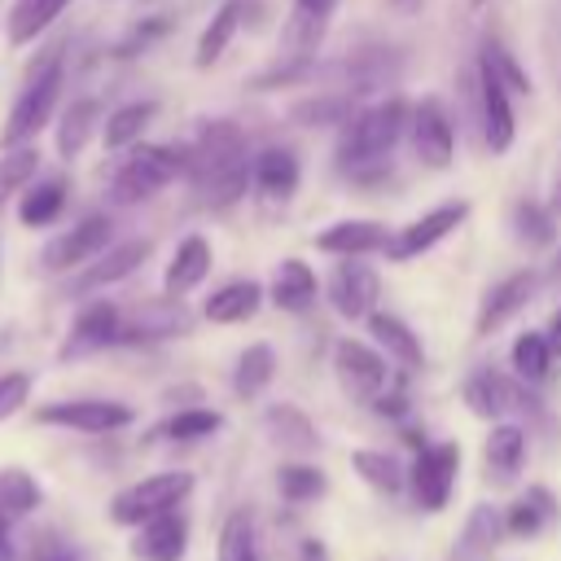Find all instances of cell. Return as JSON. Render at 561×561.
Instances as JSON below:
<instances>
[{
    "instance_id": "cell-1",
    "label": "cell",
    "mask_w": 561,
    "mask_h": 561,
    "mask_svg": "<svg viewBox=\"0 0 561 561\" xmlns=\"http://www.w3.org/2000/svg\"><path fill=\"white\" fill-rule=\"evenodd\" d=\"M250 149H245V131L232 118H206L193 149H188V184L202 197V206L224 210L232 202H241L245 184H250Z\"/></svg>"
},
{
    "instance_id": "cell-2",
    "label": "cell",
    "mask_w": 561,
    "mask_h": 561,
    "mask_svg": "<svg viewBox=\"0 0 561 561\" xmlns=\"http://www.w3.org/2000/svg\"><path fill=\"white\" fill-rule=\"evenodd\" d=\"M408 118H412V110L399 96L355 110V118L342 127V140H337V171L351 180H377L390 149L408 131Z\"/></svg>"
},
{
    "instance_id": "cell-3",
    "label": "cell",
    "mask_w": 561,
    "mask_h": 561,
    "mask_svg": "<svg viewBox=\"0 0 561 561\" xmlns=\"http://www.w3.org/2000/svg\"><path fill=\"white\" fill-rule=\"evenodd\" d=\"M61 83H66L61 53H44L39 61L26 66L22 88H18V96H13V105H9V118H4V127H0V149L31 145V140L53 123Z\"/></svg>"
},
{
    "instance_id": "cell-4",
    "label": "cell",
    "mask_w": 561,
    "mask_h": 561,
    "mask_svg": "<svg viewBox=\"0 0 561 561\" xmlns=\"http://www.w3.org/2000/svg\"><path fill=\"white\" fill-rule=\"evenodd\" d=\"M188 171V149H180V145H136L127 158H123V167L114 171V180H110V197L118 202V206H131V202H145V197H153L158 188H167L175 175H184Z\"/></svg>"
},
{
    "instance_id": "cell-5",
    "label": "cell",
    "mask_w": 561,
    "mask_h": 561,
    "mask_svg": "<svg viewBox=\"0 0 561 561\" xmlns=\"http://www.w3.org/2000/svg\"><path fill=\"white\" fill-rule=\"evenodd\" d=\"M193 491V473L184 469H171V473H153V478H140L131 486H123L114 500H110V522L114 526H140L167 508H180V500Z\"/></svg>"
},
{
    "instance_id": "cell-6",
    "label": "cell",
    "mask_w": 561,
    "mask_h": 561,
    "mask_svg": "<svg viewBox=\"0 0 561 561\" xmlns=\"http://www.w3.org/2000/svg\"><path fill=\"white\" fill-rule=\"evenodd\" d=\"M465 403H469V412L473 416H486V421H504L508 412H522V416H543V408H539V399L522 386V377L513 381V377H504V373H495V368H478L469 381H465Z\"/></svg>"
},
{
    "instance_id": "cell-7",
    "label": "cell",
    "mask_w": 561,
    "mask_h": 561,
    "mask_svg": "<svg viewBox=\"0 0 561 561\" xmlns=\"http://www.w3.org/2000/svg\"><path fill=\"white\" fill-rule=\"evenodd\" d=\"M131 416L136 412L118 399H57V403L35 408L39 425H61L75 434H114V430H127Z\"/></svg>"
},
{
    "instance_id": "cell-8",
    "label": "cell",
    "mask_w": 561,
    "mask_h": 561,
    "mask_svg": "<svg viewBox=\"0 0 561 561\" xmlns=\"http://www.w3.org/2000/svg\"><path fill=\"white\" fill-rule=\"evenodd\" d=\"M456 473H460V447H456V443L421 447L416 460H412V469H408L412 500H416L425 513L447 508V500H451V491H456Z\"/></svg>"
},
{
    "instance_id": "cell-9",
    "label": "cell",
    "mask_w": 561,
    "mask_h": 561,
    "mask_svg": "<svg viewBox=\"0 0 561 561\" xmlns=\"http://www.w3.org/2000/svg\"><path fill=\"white\" fill-rule=\"evenodd\" d=\"M333 373H337V386L359 399V403H373L386 386H390V368H386V355H377L373 346L355 342V337H342L333 346Z\"/></svg>"
},
{
    "instance_id": "cell-10",
    "label": "cell",
    "mask_w": 561,
    "mask_h": 561,
    "mask_svg": "<svg viewBox=\"0 0 561 561\" xmlns=\"http://www.w3.org/2000/svg\"><path fill=\"white\" fill-rule=\"evenodd\" d=\"M110 232H114L110 215H88V219H79L75 228H66L61 237H53V241L39 250L44 272H75V267L92 263V259L110 245Z\"/></svg>"
},
{
    "instance_id": "cell-11",
    "label": "cell",
    "mask_w": 561,
    "mask_h": 561,
    "mask_svg": "<svg viewBox=\"0 0 561 561\" xmlns=\"http://www.w3.org/2000/svg\"><path fill=\"white\" fill-rule=\"evenodd\" d=\"M377 298H381V280L368 263H337L333 276H329V302L342 320H368L377 311Z\"/></svg>"
},
{
    "instance_id": "cell-12",
    "label": "cell",
    "mask_w": 561,
    "mask_h": 561,
    "mask_svg": "<svg viewBox=\"0 0 561 561\" xmlns=\"http://www.w3.org/2000/svg\"><path fill=\"white\" fill-rule=\"evenodd\" d=\"M118 329H123V311L114 302L79 307L70 320V333L61 342V359H83V355H96L105 346H118Z\"/></svg>"
},
{
    "instance_id": "cell-13",
    "label": "cell",
    "mask_w": 561,
    "mask_h": 561,
    "mask_svg": "<svg viewBox=\"0 0 561 561\" xmlns=\"http://www.w3.org/2000/svg\"><path fill=\"white\" fill-rule=\"evenodd\" d=\"M465 215H469V206L465 202H447V206H434L430 215H421V219H412L408 228H399L390 241H386V254L394 259V263H403V259H416V254H425V250H434L451 228H460L465 224Z\"/></svg>"
},
{
    "instance_id": "cell-14",
    "label": "cell",
    "mask_w": 561,
    "mask_h": 561,
    "mask_svg": "<svg viewBox=\"0 0 561 561\" xmlns=\"http://www.w3.org/2000/svg\"><path fill=\"white\" fill-rule=\"evenodd\" d=\"M478 105H482V140L491 145V153H504L513 145V105H508V83L495 75V66L482 57L478 61Z\"/></svg>"
},
{
    "instance_id": "cell-15",
    "label": "cell",
    "mask_w": 561,
    "mask_h": 561,
    "mask_svg": "<svg viewBox=\"0 0 561 561\" xmlns=\"http://www.w3.org/2000/svg\"><path fill=\"white\" fill-rule=\"evenodd\" d=\"M408 127H412V149H416V158H421L425 167H434V171L451 167V153H456V131H451L447 110H443L434 96H425V101L412 110Z\"/></svg>"
},
{
    "instance_id": "cell-16",
    "label": "cell",
    "mask_w": 561,
    "mask_h": 561,
    "mask_svg": "<svg viewBox=\"0 0 561 561\" xmlns=\"http://www.w3.org/2000/svg\"><path fill=\"white\" fill-rule=\"evenodd\" d=\"M149 259V241L136 237V241H118V245H105L92 263L79 267V276L70 280V294H92V289H105L123 276H131L140 263Z\"/></svg>"
},
{
    "instance_id": "cell-17",
    "label": "cell",
    "mask_w": 561,
    "mask_h": 561,
    "mask_svg": "<svg viewBox=\"0 0 561 561\" xmlns=\"http://www.w3.org/2000/svg\"><path fill=\"white\" fill-rule=\"evenodd\" d=\"M535 285H539V276H535V272H513V276H504L500 285H491V289H486V298H482V307H478L473 333H478V337H491L504 320H513V316L530 302Z\"/></svg>"
},
{
    "instance_id": "cell-18",
    "label": "cell",
    "mask_w": 561,
    "mask_h": 561,
    "mask_svg": "<svg viewBox=\"0 0 561 561\" xmlns=\"http://www.w3.org/2000/svg\"><path fill=\"white\" fill-rule=\"evenodd\" d=\"M188 548V522L180 508H167L149 522L136 526V539H131V552L140 561H180Z\"/></svg>"
},
{
    "instance_id": "cell-19",
    "label": "cell",
    "mask_w": 561,
    "mask_h": 561,
    "mask_svg": "<svg viewBox=\"0 0 561 561\" xmlns=\"http://www.w3.org/2000/svg\"><path fill=\"white\" fill-rule=\"evenodd\" d=\"M386 241H390V232H386V224H377V219H337V224H329V228L316 237V250L342 254V259H359V254L386 250Z\"/></svg>"
},
{
    "instance_id": "cell-20",
    "label": "cell",
    "mask_w": 561,
    "mask_h": 561,
    "mask_svg": "<svg viewBox=\"0 0 561 561\" xmlns=\"http://www.w3.org/2000/svg\"><path fill=\"white\" fill-rule=\"evenodd\" d=\"M180 333H188V311L180 307V298H162V302H149V307H140L131 320H123V329H118V342H153V337H180Z\"/></svg>"
},
{
    "instance_id": "cell-21",
    "label": "cell",
    "mask_w": 561,
    "mask_h": 561,
    "mask_svg": "<svg viewBox=\"0 0 561 561\" xmlns=\"http://www.w3.org/2000/svg\"><path fill=\"white\" fill-rule=\"evenodd\" d=\"M206 272H210V241H206V237H184V241L175 245L167 272H162V289H167L171 298H180V294L197 289V285L206 280Z\"/></svg>"
},
{
    "instance_id": "cell-22",
    "label": "cell",
    "mask_w": 561,
    "mask_h": 561,
    "mask_svg": "<svg viewBox=\"0 0 561 561\" xmlns=\"http://www.w3.org/2000/svg\"><path fill=\"white\" fill-rule=\"evenodd\" d=\"M259 307H263V285H259V280H228V285H219V289L206 298L202 316H206L210 324H241V320H250Z\"/></svg>"
},
{
    "instance_id": "cell-23",
    "label": "cell",
    "mask_w": 561,
    "mask_h": 561,
    "mask_svg": "<svg viewBox=\"0 0 561 561\" xmlns=\"http://www.w3.org/2000/svg\"><path fill=\"white\" fill-rule=\"evenodd\" d=\"M66 9H70V0H13L9 4V22H4V39L13 48H22V44L39 39Z\"/></svg>"
},
{
    "instance_id": "cell-24",
    "label": "cell",
    "mask_w": 561,
    "mask_h": 561,
    "mask_svg": "<svg viewBox=\"0 0 561 561\" xmlns=\"http://www.w3.org/2000/svg\"><path fill=\"white\" fill-rule=\"evenodd\" d=\"M368 333L377 337V346L399 364V368H421L425 364V351H421V337L390 311H373L368 316Z\"/></svg>"
},
{
    "instance_id": "cell-25",
    "label": "cell",
    "mask_w": 561,
    "mask_h": 561,
    "mask_svg": "<svg viewBox=\"0 0 561 561\" xmlns=\"http://www.w3.org/2000/svg\"><path fill=\"white\" fill-rule=\"evenodd\" d=\"M552 522H557V500H552V491H548V486H526V495L513 500V508H508V517H504V530L517 535V539H535V535H543Z\"/></svg>"
},
{
    "instance_id": "cell-26",
    "label": "cell",
    "mask_w": 561,
    "mask_h": 561,
    "mask_svg": "<svg viewBox=\"0 0 561 561\" xmlns=\"http://www.w3.org/2000/svg\"><path fill=\"white\" fill-rule=\"evenodd\" d=\"M250 180H254V188H259L267 202H285V197H294V188H298V158H294L289 149H263V153L254 158Z\"/></svg>"
},
{
    "instance_id": "cell-27",
    "label": "cell",
    "mask_w": 561,
    "mask_h": 561,
    "mask_svg": "<svg viewBox=\"0 0 561 561\" xmlns=\"http://www.w3.org/2000/svg\"><path fill=\"white\" fill-rule=\"evenodd\" d=\"M263 430H267V438H272L276 447H285V451H316V443H320L311 416L298 412L294 403H272V408L263 412Z\"/></svg>"
},
{
    "instance_id": "cell-28",
    "label": "cell",
    "mask_w": 561,
    "mask_h": 561,
    "mask_svg": "<svg viewBox=\"0 0 561 561\" xmlns=\"http://www.w3.org/2000/svg\"><path fill=\"white\" fill-rule=\"evenodd\" d=\"M482 456H486V469H491V478H495V482H513V478H517V469L526 465V430H522V425L500 421V425L486 434Z\"/></svg>"
},
{
    "instance_id": "cell-29",
    "label": "cell",
    "mask_w": 561,
    "mask_h": 561,
    "mask_svg": "<svg viewBox=\"0 0 561 561\" xmlns=\"http://www.w3.org/2000/svg\"><path fill=\"white\" fill-rule=\"evenodd\" d=\"M66 210V180L61 175H48V180H35L18 193V219L26 228H48L57 215Z\"/></svg>"
},
{
    "instance_id": "cell-30",
    "label": "cell",
    "mask_w": 561,
    "mask_h": 561,
    "mask_svg": "<svg viewBox=\"0 0 561 561\" xmlns=\"http://www.w3.org/2000/svg\"><path fill=\"white\" fill-rule=\"evenodd\" d=\"M96 118H101V105H96L92 96H79V101H70V105L61 110V118H57V153H61L66 162L88 149V140H92V131H96Z\"/></svg>"
},
{
    "instance_id": "cell-31",
    "label": "cell",
    "mask_w": 561,
    "mask_h": 561,
    "mask_svg": "<svg viewBox=\"0 0 561 561\" xmlns=\"http://www.w3.org/2000/svg\"><path fill=\"white\" fill-rule=\"evenodd\" d=\"M272 302L280 311H307L316 302V272L302 259H285L272 276Z\"/></svg>"
},
{
    "instance_id": "cell-32",
    "label": "cell",
    "mask_w": 561,
    "mask_h": 561,
    "mask_svg": "<svg viewBox=\"0 0 561 561\" xmlns=\"http://www.w3.org/2000/svg\"><path fill=\"white\" fill-rule=\"evenodd\" d=\"M241 13H245L241 0H224V4L215 9V18L206 22V31L197 35V53H193L197 66H215V61L224 57V48L232 44V35H237V26H241Z\"/></svg>"
},
{
    "instance_id": "cell-33",
    "label": "cell",
    "mask_w": 561,
    "mask_h": 561,
    "mask_svg": "<svg viewBox=\"0 0 561 561\" xmlns=\"http://www.w3.org/2000/svg\"><path fill=\"white\" fill-rule=\"evenodd\" d=\"M500 530H504V522L495 517V508H486V504L473 508V517L465 522V535H460V543L451 548L447 561H486L500 543Z\"/></svg>"
},
{
    "instance_id": "cell-34",
    "label": "cell",
    "mask_w": 561,
    "mask_h": 561,
    "mask_svg": "<svg viewBox=\"0 0 561 561\" xmlns=\"http://www.w3.org/2000/svg\"><path fill=\"white\" fill-rule=\"evenodd\" d=\"M289 118L298 127H346L355 118V101L351 92H329V96H307L298 105H289Z\"/></svg>"
},
{
    "instance_id": "cell-35",
    "label": "cell",
    "mask_w": 561,
    "mask_h": 561,
    "mask_svg": "<svg viewBox=\"0 0 561 561\" xmlns=\"http://www.w3.org/2000/svg\"><path fill=\"white\" fill-rule=\"evenodd\" d=\"M272 377H276V355H272L267 342H254V346L241 351V359H237V368H232V390H237L241 399H259Z\"/></svg>"
},
{
    "instance_id": "cell-36",
    "label": "cell",
    "mask_w": 561,
    "mask_h": 561,
    "mask_svg": "<svg viewBox=\"0 0 561 561\" xmlns=\"http://www.w3.org/2000/svg\"><path fill=\"white\" fill-rule=\"evenodd\" d=\"M39 508V482L26 469H0V522L18 526Z\"/></svg>"
},
{
    "instance_id": "cell-37",
    "label": "cell",
    "mask_w": 561,
    "mask_h": 561,
    "mask_svg": "<svg viewBox=\"0 0 561 561\" xmlns=\"http://www.w3.org/2000/svg\"><path fill=\"white\" fill-rule=\"evenodd\" d=\"M153 114H158L153 101H127V105H118V110L105 118V127H101L105 149H127V145H136V140L145 136V127L153 123Z\"/></svg>"
},
{
    "instance_id": "cell-38",
    "label": "cell",
    "mask_w": 561,
    "mask_h": 561,
    "mask_svg": "<svg viewBox=\"0 0 561 561\" xmlns=\"http://www.w3.org/2000/svg\"><path fill=\"white\" fill-rule=\"evenodd\" d=\"M219 425H224V416H219L215 408H184V412L167 416V421L153 430V438H171V443H197V438H210Z\"/></svg>"
},
{
    "instance_id": "cell-39",
    "label": "cell",
    "mask_w": 561,
    "mask_h": 561,
    "mask_svg": "<svg viewBox=\"0 0 561 561\" xmlns=\"http://www.w3.org/2000/svg\"><path fill=\"white\" fill-rule=\"evenodd\" d=\"M219 561H259V535H254V517L245 508L224 517V526H219Z\"/></svg>"
},
{
    "instance_id": "cell-40",
    "label": "cell",
    "mask_w": 561,
    "mask_h": 561,
    "mask_svg": "<svg viewBox=\"0 0 561 561\" xmlns=\"http://www.w3.org/2000/svg\"><path fill=\"white\" fill-rule=\"evenodd\" d=\"M35 167H39V149L35 145H13V149L0 153V206L13 202L31 184Z\"/></svg>"
},
{
    "instance_id": "cell-41",
    "label": "cell",
    "mask_w": 561,
    "mask_h": 561,
    "mask_svg": "<svg viewBox=\"0 0 561 561\" xmlns=\"http://www.w3.org/2000/svg\"><path fill=\"white\" fill-rule=\"evenodd\" d=\"M548 368H552V346H548V337L526 329V333L513 342V373H517L522 381L539 386V381L548 377Z\"/></svg>"
},
{
    "instance_id": "cell-42",
    "label": "cell",
    "mask_w": 561,
    "mask_h": 561,
    "mask_svg": "<svg viewBox=\"0 0 561 561\" xmlns=\"http://www.w3.org/2000/svg\"><path fill=\"white\" fill-rule=\"evenodd\" d=\"M324 473L316 469V465H280L276 469V491H280V500H289V504H307V500H316V495H324Z\"/></svg>"
},
{
    "instance_id": "cell-43",
    "label": "cell",
    "mask_w": 561,
    "mask_h": 561,
    "mask_svg": "<svg viewBox=\"0 0 561 561\" xmlns=\"http://www.w3.org/2000/svg\"><path fill=\"white\" fill-rule=\"evenodd\" d=\"M351 465H355V473L373 486V491H386V495H394L399 486H403V469H399V460L394 456H386V451H355L351 456Z\"/></svg>"
},
{
    "instance_id": "cell-44",
    "label": "cell",
    "mask_w": 561,
    "mask_h": 561,
    "mask_svg": "<svg viewBox=\"0 0 561 561\" xmlns=\"http://www.w3.org/2000/svg\"><path fill=\"white\" fill-rule=\"evenodd\" d=\"M513 232H517V241H526V245H548V241L557 237V219H552V206L517 202V206H513Z\"/></svg>"
},
{
    "instance_id": "cell-45",
    "label": "cell",
    "mask_w": 561,
    "mask_h": 561,
    "mask_svg": "<svg viewBox=\"0 0 561 561\" xmlns=\"http://www.w3.org/2000/svg\"><path fill=\"white\" fill-rule=\"evenodd\" d=\"M482 57H486V61L495 66V75H500V79L508 83V92H530V75H526L522 66H517V57H513V53H508L504 44H495V39H491V44L482 48Z\"/></svg>"
},
{
    "instance_id": "cell-46",
    "label": "cell",
    "mask_w": 561,
    "mask_h": 561,
    "mask_svg": "<svg viewBox=\"0 0 561 561\" xmlns=\"http://www.w3.org/2000/svg\"><path fill=\"white\" fill-rule=\"evenodd\" d=\"M31 386H35V377H31L26 368L0 373V421H9V416L31 399Z\"/></svg>"
},
{
    "instance_id": "cell-47",
    "label": "cell",
    "mask_w": 561,
    "mask_h": 561,
    "mask_svg": "<svg viewBox=\"0 0 561 561\" xmlns=\"http://www.w3.org/2000/svg\"><path fill=\"white\" fill-rule=\"evenodd\" d=\"M26 561H79V552H75V543H66L61 535L44 530V535H35V543H31Z\"/></svg>"
},
{
    "instance_id": "cell-48",
    "label": "cell",
    "mask_w": 561,
    "mask_h": 561,
    "mask_svg": "<svg viewBox=\"0 0 561 561\" xmlns=\"http://www.w3.org/2000/svg\"><path fill=\"white\" fill-rule=\"evenodd\" d=\"M368 408H373V412H381V416H390V421L408 416V390H403V377L394 373V377H390V386H386Z\"/></svg>"
},
{
    "instance_id": "cell-49",
    "label": "cell",
    "mask_w": 561,
    "mask_h": 561,
    "mask_svg": "<svg viewBox=\"0 0 561 561\" xmlns=\"http://www.w3.org/2000/svg\"><path fill=\"white\" fill-rule=\"evenodd\" d=\"M0 561H18V543H13V526L0 522Z\"/></svg>"
},
{
    "instance_id": "cell-50",
    "label": "cell",
    "mask_w": 561,
    "mask_h": 561,
    "mask_svg": "<svg viewBox=\"0 0 561 561\" xmlns=\"http://www.w3.org/2000/svg\"><path fill=\"white\" fill-rule=\"evenodd\" d=\"M543 337H548V346H552V355H561V311L552 316V324H548V333H543Z\"/></svg>"
},
{
    "instance_id": "cell-51",
    "label": "cell",
    "mask_w": 561,
    "mask_h": 561,
    "mask_svg": "<svg viewBox=\"0 0 561 561\" xmlns=\"http://www.w3.org/2000/svg\"><path fill=\"white\" fill-rule=\"evenodd\" d=\"M390 4H394V9H421L425 0H390Z\"/></svg>"
},
{
    "instance_id": "cell-52",
    "label": "cell",
    "mask_w": 561,
    "mask_h": 561,
    "mask_svg": "<svg viewBox=\"0 0 561 561\" xmlns=\"http://www.w3.org/2000/svg\"><path fill=\"white\" fill-rule=\"evenodd\" d=\"M552 280H557V285H561V254H557V259H552Z\"/></svg>"
},
{
    "instance_id": "cell-53",
    "label": "cell",
    "mask_w": 561,
    "mask_h": 561,
    "mask_svg": "<svg viewBox=\"0 0 561 561\" xmlns=\"http://www.w3.org/2000/svg\"><path fill=\"white\" fill-rule=\"evenodd\" d=\"M552 210H561V175H557V193H552Z\"/></svg>"
},
{
    "instance_id": "cell-54",
    "label": "cell",
    "mask_w": 561,
    "mask_h": 561,
    "mask_svg": "<svg viewBox=\"0 0 561 561\" xmlns=\"http://www.w3.org/2000/svg\"><path fill=\"white\" fill-rule=\"evenodd\" d=\"M473 4H486V0H473Z\"/></svg>"
}]
</instances>
